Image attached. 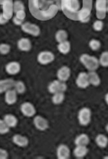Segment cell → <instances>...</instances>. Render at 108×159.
Wrapping results in <instances>:
<instances>
[{"instance_id":"6da1fadb","label":"cell","mask_w":108,"mask_h":159,"mask_svg":"<svg viewBox=\"0 0 108 159\" xmlns=\"http://www.w3.org/2000/svg\"><path fill=\"white\" fill-rule=\"evenodd\" d=\"M80 61L89 71H96L100 66L98 59L88 54H82L80 57Z\"/></svg>"},{"instance_id":"7a4b0ae2","label":"cell","mask_w":108,"mask_h":159,"mask_svg":"<svg viewBox=\"0 0 108 159\" xmlns=\"http://www.w3.org/2000/svg\"><path fill=\"white\" fill-rule=\"evenodd\" d=\"M61 8L69 13L76 14L80 9V3L79 0H61Z\"/></svg>"},{"instance_id":"3957f363","label":"cell","mask_w":108,"mask_h":159,"mask_svg":"<svg viewBox=\"0 0 108 159\" xmlns=\"http://www.w3.org/2000/svg\"><path fill=\"white\" fill-rule=\"evenodd\" d=\"M91 111L89 107L81 108L78 113V120L82 126H87L91 121Z\"/></svg>"},{"instance_id":"277c9868","label":"cell","mask_w":108,"mask_h":159,"mask_svg":"<svg viewBox=\"0 0 108 159\" xmlns=\"http://www.w3.org/2000/svg\"><path fill=\"white\" fill-rule=\"evenodd\" d=\"M20 27L22 31L28 34L35 37H37L40 34V28L36 24H34V23H32L30 22H24V23Z\"/></svg>"},{"instance_id":"5b68a950","label":"cell","mask_w":108,"mask_h":159,"mask_svg":"<svg viewBox=\"0 0 108 159\" xmlns=\"http://www.w3.org/2000/svg\"><path fill=\"white\" fill-rule=\"evenodd\" d=\"M55 59V56L49 51H41L37 56V61L41 65L45 66L52 63Z\"/></svg>"},{"instance_id":"8992f818","label":"cell","mask_w":108,"mask_h":159,"mask_svg":"<svg viewBox=\"0 0 108 159\" xmlns=\"http://www.w3.org/2000/svg\"><path fill=\"white\" fill-rule=\"evenodd\" d=\"M47 89L49 92L52 94L57 92L65 93L67 89V85L65 82L55 80L49 83Z\"/></svg>"},{"instance_id":"52a82bcc","label":"cell","mask_w":108,"mask_h":159,"mask_svg":"<svg viewBox=\"0 0 108 159\" xmlns=\"http://www.w3.org/2000/svg\"><path fill=\"white\" fill-rule=\"evenodd\" d=\"M20 111L23 115L27 117H33L36 114V108L34 106L29 102L22 103L20 106Z\"/></svg>"},{"instance_id":"ba28073f","label":"cell","mask_w":108,"mask_h":159,"mask_svg":"<svg viewBox=\"0 0 108 159\" xmlns=\"http://www.w3.org/2000/svg\"><path fill=\"white\" fill-rule=\"evenodd\" d=\"M33 124L35 126V128L38 130L41 131H46L49 127V122L47 121V119L40 115H37L34 116L33 119Z\"/></svg>"},{"instance_id":"9c48e42d","label":"cell","mask_w":108,"mask_h":159,"mask_svg":"<svg viewBox=\"0 0 108 159\" xmlns=\"http://www.w3.org/2000/svg\"><path fill=\"white\" fill-rule=\"evenodd\" d=\"M95 8L98 18H104L107 12V0H97Z\"/></svg>"},{"instance_id":"30bf717a","label":"cell","mask_w":108,"mask_h":159,"mask_svg":"<svg viewBox=\"0 0 108 159\" xmlns=\"http://www.w3.org/2000/svg\"><path fill=\"white\" fill-rule=\"evenodd\" d=\"M71 75V69L69 68L68 66H64L61 67L57 71L56 76L57 80L65 82L67 81L70 78Z\"/></svg>"},{"instance_id":"8fae6325","label":"cell","mask_w":108,"mask_h":159,"mask_svg":"<svg viewBox=\"0 0 108 159\" xmlns=\"http://www.w3.org/2000/svg\"><path fill=\"white\" fill-rule=\"evenodd\" d=\"M77 14V19L82 23H86L90 21L91 17V11L88 7H83Z\"/></svg>"},{"instance_id":"7c38bea8","label":"cell","mask_w":108,"mask_h":159,"mask_svg":"<svg viewBox=\"0 0 108 159\" xmlns=\"http://www.w3.org/2000/svg\"><path fill=\"white\" fill-rule=\"evenodd\" d=\"M76 84L80 89H86L90 85L88 73L80 72L76 79Z\"/></svg>"},{"instance_id":"4fadbf2b","label":"cell","mask_w":108,"mask_h":159,"mask_svg":"<svg viewBox=\"0 0 108 159\" xmlns=\"http://www.w3.org/2000/svg\"><path fill=\"white\" fill-rule=\"evenodd\" d=\"M2 9L3 11V14L9 20L12 18L14 14L13 9V2L12 0H3L2 3Z\"/></svg>"},{"instance_id":"5bb4252c","label":"cell","mask_w":108,"mask_h":159,"mask_svg":"<svg viewBox=\"0 0 108 159\" xmlns=\"http://www.w3.org/2000/svg\"><path fill=\"white\" fill-rule=\"evenodd\" d=\"M21 70V65L18 61H12L5 66V71L9 75H18Z\"/></svg>"},{"instance_id":"9a60e30c","label":"cell","mask_w":108,"mask_h":159,"mask_svg":"<svg viewBox=\"0 0 108 159\" xmlns=\"http://www.w3.org/2000/svg\"><path fill=\"white\" fill-rule=\"evenodd\" d=\"M56 156L58 159H68L70 158L71 152L69 148L64 144H60L56 149Z\"/></svg>"},{"instance_id":"2e32d148","label":"cell","mask_w":108,"mask_h":159,"mask_svg":"<svg viewBox=\"0 0 108 159\" xmlns=\"http://www.w3.org/2000/svg\"><path fill=\"white\" fill-rule=\"evenodd\" d=\"M18 94L13 88L9 89L5 93V101L7 105L12 106L16 103Z\"/></svg>"},{"instance_id":"e0dca14e","label":"cell","mask_w":108,"mask_h":159,"mask_svg":"<svg viewBox=\"0 0 108 159\" xmlns=\"http://www.w3.org/2000/svg\"><path fill=\"white\" fill-rule=\"evenodd\" d=\"M18 49L23 52H28L32 48V43L27 38H21L17 42Z\"/></svg>"},{"instance_id":"ac0fdd59","label":"cell","mask_w":108,"mask_h":159,"mask_svg":"<svg viewBox=\"0 0 108 159\" xmlns=\"http://www.w3.org/2000/svg\"><path fill=\"white\" fill-rule=\"evenodd\" d=\"M12 142L14 144L21 148L27 147L29 143L27 137L20 134H15L12 137Z\"/></svg>"},{"instance_id":"d6986e66","label":"cell","mask_w":108,"mask_h":159,"mask_svg":"<svg viewBox=\"0 0 108 159\" xmlns=\"http://www.w3.org/2000/svg\"><path fill=\"white\" fill-rule=\"evenodd\" d=\"M15 80L12 78L0 80V94L4 93L7 91L13 88Z\"/></svg>"},{"instance_id":"ffe728a7","label":"cell","mask_w":108,"mask_h":159,"mask_svg":"<svg viewBox=\"0 0 108 159\" xmlns=\"http://www.w3.org/2000/svg\"><path fill=\"white\" fill-rule=\"evenodd\" d=\"M88 153V148L86 146H76L73 150V155L77 158H83Z\"/></svg>"},{"instance_id":"44dd1931","label":"cell","mask_w":108,"mask_h":159,"mask_svg":"<svg viewBox=\"0 0 108 159\" xmlns=\"http://www.w3.org/2000/svg\"><path fill=\"white\" fill-rule=\"evenodd\" d=\"M90 142L88 135L86 133H81L74 139V144L76 146H87Z\"/></svg>"},{"instance_id":"7402d4cb","label":"cell","mask_w":108,"mask_h":159,"mask_svg":"<svg viewBox=\"0 0 108 159\" xmlns=\"http://www.w3.org/2000/svg\"><path fill=\"white\" fill-rule=\"evenodd\" d=\"M52 4H53V3H48V2L47 1V0H33V5L34 8H35V9L37 10H39L40 13L45 10V5H46V8H47L46 9H47L49 7V6L51 5ZM40 13H39V14H40Z\"/></svg>"},{"instance_id":"603a6c76","label":"cell","mask_w":108,"mask_h":159,"mask_svg":"<svg viewBox=\"0 0 108 159\" xmlns=\"http://www.w3.org/2000/svg\"><path fill=\"white\" fill-rule=\"evenodd\" d=\"M3 121L10 128H15L18 124V120L16 116L12 114H7L3 117Z\"/></svg>"},{"instance_id":"cb8c5ba5","label":"cell","mask_w":108,"mask_h":159,"mask_svg":"<svg viewBox=\"0 0 108 159\" xmlns=\"http://www.w3.org/2000/svg\"><path fill=\"white\" fill-rule=\"evenodd\" d=\"M88 80L90 85L93 86H98L101 83V80L96 71H89L88 73Z\"/></svg>"},{"instance_id":"d4e9b609","label":"cell","mask_w":108,"mask_h":159,"mask_svg":"<svg viewBox=\"0 0 108 159\" xmlns=\"http://www.w3.org/2000/svg\"><path fill=\"white\" fill-rule=\"evenodd\" d=\"M58 51L62 54H67L71 51V45L68 40L58 43L57 46Z\"/></svg>"},{"instance_id":"484cf974","label":"cell","mask_w":108,"mask_h":159,"mask_svg":"<svg viewBox=\"0 0 108 159\" xmlns=\"http://www.w3.org/2000/svg\"><path fill=\"white\" fill-rule=\"evenodd\" d=\"M95 142L98 147L105 148L108 144V138L104 134H98L95 137Z\"/></svg>"},{"instance_id":"4316f807","label":"cell","mask_w":108,"mask_h":159,"mask_svg":"<svg viewBox=\"0 0 108 159\" xmlns=\"http://www.w3.org/2000/svg\"><path fill=\"white\" fill-rule=\"evenodd\" d=\"M13 89L18 94H22L25 93L26 86L24 82L21 80L15 81Z\"/></svg>"},{"instance_id":"83f0119b","label":"cell","mask_w":108,"mask_h":159,"mask_svg":"<svg viewBox=\"0 0 108 159\" xmlns=\"http://www.w3.org/2000/svg\"><path fill=\"white\" fill-rule=\"evenodd\" d=\"M65 100V94L64 93L57 92L52 94V102L55 105H60L62 104Z\"/></svg>"},{"instance_id":"f1b7e54d","label":"cell","mask_w":108,"mask_h":159,"mask_svg":"<svg viewBox=\"0 0 108 159\" xmlns=\"http://www.w3.org/2000/svg\"><path fill=\"white\" fill-rule=\"evenodd\" d=\"M68 34L67 31L64 29L58 30L55 34V39L58 43H60L67 40Z\"/></svg>"},{"instance_id":"f546056e","label":"cell","mask_w":108,"mask_h":159,"mask_svg":"<svg viewBox=\"0 0 108 159\" xmlns=\"http://www.w3.org/2000/svg\"><path fill=\"white\" fill-rule=\"evenodd\" d=\"M99 65L102 66L103 67H108V52L104 51L100 56L98 59Z\"/></svg>"},{"instance_id":"4dcf8cb0","label":"cell","mask_w":108,"mask_h":159,"mask_svg":"<svg viewBox=\"0 0 108 159\" xmlns=\"http://www.w3.org/2000/svg\"><path fill=\"white\" fill-rule=\"evenodd\" d=\"M89 47L91 50L97 51H98L100 49V47H101V43H100L98 39H92L89 42Z\"/></svg>"},{"instance_id":"1f68e13d","label":"cell","mask_w":108,"mask_h":159,"mask_svg":"<svg viewBox=\"0 0 108 159\" xmlns=\"http://www.w3.org/2000/svg\"><path fill=\"white\" fill-rule=\"evenodd\" d=\"M13 9H14V13L18 12L19 11L25 10L24 3H23L21 0H16L14 2H13Z\"/></svg>"},{"instance_id":"d6a6232c","label":"cell","mask_w":108,"mask_h":159,"mask_svg":"<svg viewBox=\"0 0 108 159\" xmlns=\"http://www.w3.org/2000/svg\"><path fill=\"white\" fill-rule=\"evenodd\" d=\"M11 49V45L8 43H0V54L2 55L8 54Z\"/></svg>"},{"instance_id":"836d02e7","label":"cell","mask_w":108,"mask_h":159,"mask_svg":"<svg viewBox=\"0 0 108 159\" xmlns=\"http://www.w3.org/2000/svg\"><path fill=\"white\" fill-rule=\"evenodd\" d=\"M104 25V22L102 20H97L94 21L93 24H92V28L97 32H100L103 30Z\"/></svg>"},{"instance_id":"e575fe53","label":"cell","mask_w":108,"mask_h":159,"mask_svg":"<svg viewBox=\"0 0 108 159\" xmlns=\"http://www.w3.org/2000/svg\"><path fill=\"white\" fill-rule=\"evenodd\" d=\"M10 131V128L7 125L3 119H0V134H5L9 133Z\"/></svg>"},{"instance_id":"d590c367","label":"cell","mask_w":108,"mask_h":159,"mask_svg":"<svg viewBox=\"0 0 108 159\" xmlns=\"http://www.w3.org/2000/svg\"><path fill=\"white\" fill-rule=\"evenodd\" d=\"M15 14V16H16L17 18L24 21L25 18H26V12L25 11V10H21V11H19L18 12H16L14 13Z\"/></svg>"},{"instance_id":"8d00e7d4","label":"cell","mask_w":108,"mask_h":159,"mask_svg":"<svg viewBox=\"0 0 108 159\" xmlns=\"http://www.w3.org/2000/svg\"><path fill=\"white\" fill-rule=\"evenodd\" d=\"M9 158V153L5 149L0 148V159H7Z\"/></svg>"},{"instance_id":"74e56055","label":"cell","mask_w":108,"mask_h":159,"mask_svg":"<svg viewBox=\"0 0 108 159\" xmlns=\"http://www.w3.org/2000/svg\"><path fill=\"white\" fill-rule=\"evenodd\" d=\"M9 21V19L7 18L4 14L3 13L0 14V25L6 24V23Z\"/></svg>"},{"instance_id":"f35d334b","label":"cell","mask_w":108,"mask_h":159,"mask_svg":"<svg viewBox=\"0 0 108 159\" xmlns=\"http://www.w3.org/2000/svg\"><path fill=\"white\" fill-rule=\"evenodd\" d=\"M12 22L14 25H16L17 26H21L23 23H24V21H22L18 18H17L15 16H12Z\"/></svg>"},{"instance_id":"ab89813d","label":"cell","mask_w":108,"mask_h":159,"mask_svg":"<svg viewBox=\"0 0 108 159\" xmlns=\"http://www.w3.org/2000/svg\"><path fill=\"white\" fill-rule=\"evenodd\" d=\"M107 98H108V94L106 93L105 95V102L106 103V104H108V100H107Z\"/></svg>"}]
</instances>
